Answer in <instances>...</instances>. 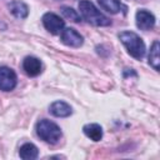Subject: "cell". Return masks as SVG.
<instances>
[{
  "label": "cell",
  "mask_w": 160,
  "mask_h": 160,
  "mask_svg": "<svg viewBox=\"0 0 160 160\" xmlns=\"http://www.w3.org/2000/svg\"><path fill=\"white\" fill-rule=\"evenodd\" d=\"M79 10L84 20L95 26H109L111 21L108 16H105L96 6L89 0H81L79 2Z\"/></svg>",
  "instance_id": "6da1fadb"
},
{
  "label": "cell",
  "mask_w": 160,
  "mask_h": 160,
  "mask_svg": "<svg viewBox=\"0 0 160 160\" xmlns=\"http://www.w3.org/2000/svg\"><path fill=\"white\" fill-rule=\"evenodd\" d=\"M119 39L132 58L138 60L142 59V56L145 55V44L138 34L132 31H121L119 34Z\"/></svg>",
  "instance_id": "7a4b0ae2"
},
{
  "label": "cell",
  "mask_w": 160,
  "mask_h": 160,
  "mask_svg": "<svg viewBox=\"0 0 160 160\" xmlns=\"http://www.w3.org/2000/svg\"><path fill=\"white\" fill-rule=\"evenodd\" d=\"M36 134L41 140L49 144H56L61 138L60 128L46 119H41L36 122Z\"/></svg>",
  "instance_id": "3957f363"
},
{
  "label": "cell",
  "mask_w": 160,
  "mask_h": 160,
  "mask_svg": "<svg viewBox=\"0 0 160 160\" xmlns=\"http://www.w3.org/2000/svg\"><path fill=\"white\" fill-rule=\"evenodd\" d=\"M42 24H44L45 29L49 32L54 34V35L60 34L62 31L64 26H65L64 20L59 15H56L54 12H46V14H44V16H42Z\"/></svg>",
  "instance_id": "277c9868"
},
{
  "label": "cell",
  "mask_w": 160,
  "mask_h": 160,
  "mask_svg": "<svg viewBox=\"0 0 160 160\" xmlns=\"http://www.w3.org/2000/svg\"><path fill=\"white\" fill-rule=\"evenodd\" d=\"M16 86V74L8 66L0 68V90L10 91Z\"/></svg>",
  "instance_id": "5b68a950"
},
{
  "label": "cell",
  "mask_w": 160,
  "mask_h": 160,
  "mask_svg": "<svg viewBox=\"0 0 160 160\" xmlns=\"http://www.w3.org/2000/svg\"><path fill=\"white\" fill-rule=\"evenodd\" d=\"M60 40L62 44L71 46V48H80L84 42L82 36L72 28L62 29V31L60 32Z\"/></svg>",
  "instance_id": "8992f818"
},
{
  "label": "cell",
  "mask_w": 160,
  "mask_h": 160,
  "mask_svg": "<svg viewBox=\"0 0 160 160\" xmlns=\"http://www.w3.org/2000/svg\"><path fill=\"white\" fill-rule=\"evenodd\" d=\"M136 26L140 30H151L155 25V16L148 10H139L136 12Z\"/></svg>",
  "instance_id": "52a82bcc"
},
{
  "label": "cell",
  "mask_w": 160,
  "mask_h": 160,
  "mask_svg": "<svg viewBox=\"0 0 160 160\" xmlns=\"http://www.w3.org/2000/svg\"><path fill=\"white\" fill-rule=\"evenodd\" d=\"M41 61L35 56H26L22 61V69L29 76H38L41 72Z\"/></svg>",
  "instance_id": "ba28073f"
},
{
  "label": "cell",
  "mask_w": 160,
  "mask_h": 160,
  "mask_svg": "<svg viewBox=\"0 0 160 160\" xmlns=\"http://www.w3.org/2000/svg\"><path fill=\"white\" fill-rule=\"evenodd\" d=\"M49 111L51 115L56 116V118H68L72 114V109L71 106L65 102V101H55L50 105Z\"/></svg>",
  "instance_id": "9c48e42d"
},
{
  "label": "cell",
  "mask_w": 160,
  "mask_h": 160,
  "mask_svg": "<svg viewBox=\"0 0 160 160\" xmlns=\"http://www.w3.org/2000/svg\"><path fill=\"white\" fill-rule=\"evenodd\" d=\"M9 10H10V12H11L15 18H18V19H25V18H28V15H29V8H28V5H26L25 2H22V1H18V0L11 1V2L9 4Z\"/></svg>",
  "instance_id": "30bf717a"
},
{
  "label": "cell",
  "mask_w": 160,
  "mask_h": 160,
  "mask_svg": "<svg viewBox=\"0 0 160 160\" xmlns=\"http://www.w3.org/2000/svg\"><path fill=\"white\" fill-rule=\"evenodd\" d=\"M82 131L84 134L91 139L92 141H100L101 138H102V128L99 125V124H86L84 128H82Z\"/></svg>",
  "instance_id": "8fae6325"
},
{
  "label": "cell",
  "mask_w": 160,
  "mask_h": 160,
  "mask_svg": "<svg viewBox=\"0 0 160 160\" xmlns=\"http://www.w3.org/2000/svg\"><path fill=\"white\" fill-rule=\"evenodd\" d=\"M19 155L21 159L24 160H32V159H36L38 155H39V150L38 148L31 144V142H26L24 145L20 146V150H19Z\"/></svg>",
  "instance_id": "7c38bea8"
},
{
  "label": "cell",
  "mask_w": 160,
  "mask_h": 160,
  "mask_svg": "<svg viewBox=\"0 0 160 160\" xmlns=\"http://www.w3.org/2000/svg\"><path fill=\"white\" fill-rule=\"evenodd\" d=\"M98 1H99L100 6L110 14H116L121 9H124V11H125V9H126L125 6H122V4L119 0H98Z\"/></svg>",
  "instance_id": "4fadbf2b"
},
{
  "label": "cell",
  "mask_w": 160,
  "mask_h": 160,
  "mask_svg": "<svg viewBox=\"0 0 160 160\" xmlns=\"http://www.w3.org/2000/svg\"><path fill=\"white\" fill-rule=\"evenodd\" d=\"M159 51H160V45H159V41L155 40L151 45V49H150V54H149V64L155 69V70H159V64H160V55H159Z\"/></svg>",
  "instance_id": "5bb4252c"
},
{
  "label": "cell",
  "mask_w": 160,
  "mask_h": 160,
  "mask_svg": "<svg viewBox=\"0 0 160 160\" xmlns=\"http://www.w3.org/2000/svg\"><path fill=\"white\" fill-rule=\"evenodd\" d=\"M61 14L66 18V19H70L75 22H79L81 20L80 15L76 12V10H74L72 8H69V6H62L61 8Z\"/></svg>",
  "instance_id": "9a60e30c"
}]
</instances>
